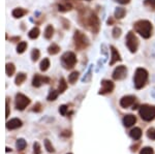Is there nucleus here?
I'll return each mask as SVG.
<instances>
[{"instance_id":"1","label":"nucleus","mask_w":155,"mask_h":154,"mask_svg":"<svg viewBox=\"0 0 155 154\" xmlns=\"http://www.w3.org/2000/svg\"><path fill=\"white\" fill-rule=\"evenodd\" d=\"M80 22L84 27H86L87 29H89L93 33H98L99 32L101 20L94 11L84 8L82 11H80Z\"/></svg>"},{"instance_id":"2","label":"nucleus","mask_w":155,"mask_h":154,"mask_svg":"<svg viewBox=\"0 0 155 154\" xmlns=\"http://www.w3.org/2000/svg\"><path fill=\"white\" fill-rule=\"evenodd\" d=\"M134 28L137 33H139L143 38L148 39L152 36L153 25L148 20H139L134 24Z\"/></svg>"},{"instance_id":"3","label":"nucleus","mask_w":155,"mask_h":154,"mask_svg":"<svg viewBox=\"0 0 155 154\" xmlns=\"http://www.w3.org/2000/svg\"><path fill=\"white\" fill-rule=\"evenodd\" d=\"M148 77H149V74H148V71H147V69H145L143 67L137 68L136 73H134V88L140 90V89L145 87L147 81H148Z\"/></svg>"},{"instance_id":"4","label":"nucleus","mask_w":155,"mask_h":154,"mask_svg":"<svg viewBox=\"0 0 155 154\" xmlns=\"http://www.w3.org/2000/svg\"><path fill=\"white\" fill-rule=\"evenodd\" d=\"M74 48L77 50H79V51H82V50L88 48V46L90 44V41L84 32H82L80 30H74Z\"/></svg>"},{"instance_id":"5","label":"nucleus","mask_w":155,"mask_h":154,"mask_svg":"<svg viewBox=\"0 0 155 154\" xmlns=\"http://www.w3.org/2000/svg\"><path fill=\"white\" fill-rule=\"evenodd\" d=\"M139 114L144 121H152L155 119V106L143 105L140 106Z\"/></svg>"},{"instance_id":"6","label":"nucleus","mask_w":155,"mask_h":154,"mask_svg":"<svg viewBox=\"0 0 155 154\" xmlns=\"http://www.w3.org/2000/svg\"><path fill=\"white\" fill-rule=\"evenodd\" d=\"M61 64L65 69H71L77 64V56L74 52L68 51L61 56Z\"/></svg>"},{"instance_id":"7","label":"nucleus","mask_w":155,"mask_h":154,"mask_svg":"<svg viewBox=\"0 0 155 154\" xmlns=\"http://www.w3.org/2000/svg\"><path fill=\"white\" fill-rule=\"evenodd\" d=\"M125 44L127 49L129 50V52L132 54L137 53V49H139V38L137 37L136 34L132 31H129L126 34L125 37Z\"/></svg>"},{"instance_id":"8","label":"nucleus","mask_w":155,"mask_h":154,"mask_svg":"<svg viewBox=\"0 0 155 154\" xmlns=\"http://www.w3.org/2000/svg\"><path fill=\"white\" fill-rule=\"evenodd\" d=\"M31 100L29 97H27L23 93H17L16 94V99H15V105H16V109L19 111H24L27 108Z\"/></svg>"},{"instance_id":"9","label":"nucleus","mask_w":155,"mask_h":154,"mask_svg":"<svg viewBox=\"0 0 155 154\" xmlns=\"http://www.w3.org/2000/svg\"><path fill=\"white\" fill-rule=\"evenodd\" d=\"M101 87L98 91L99 95H106V94L112 93L115 88L114 83L111 80H102L101 82Z\"/></svg>"},{"instance_id":"10","label":"nucleus","mask_w":155,"mask_h":154,"mask_svg":"<svg viewBox=\"0 0 155 154\" xmlns=\"http://www.w3.org/2000/svg\"><path fill=\"white\" fill-rule=\"evenodd\" d=\"M114 80L116 81H121L127 77V67L125 65H119L114 69L113 74H112Z\"/></svg>"},{"instance_id":"11","label":"nucleus","mask_w":155,"mask_h":154,"mask_svg":"<svg viewBox=\"0 0 155 154\" xmlns=\"http://www.w3.org/2000/svg\"><path fill=\"white\" fill-rule=\"evenodd\" d=\"M50 82H51V79H50L49 77H42L41 74H35L33 79H32V86L38 88L42 84H49Z\"/></svg>"},{"instance_id":"12","label":"nucleus","mask_w":155,"mask_h":154,"mask_svg":"<svg viewBox=\"0 0 155 154\" xmlns=\"http://www.w3.org/2000/svg\"><path fill=\"white\" fill-rule=\"evenodd\" d=\"M137 97L134 95H125L120 99V106L123 109H127L129 106H134V103H136Z\"/></svg>"},{"instance_id":"13","label":"nucleus","mask_w":155,"mask_h":154,"mask_svg":"<svg viewBox=\"0 0 155 154\" xmlns=\"http://www.w3.org/2000/svg\"><path fill=\"white\" fill-rule=\"evenodd\" d=\"M110 50H111V60H110V65H114L116 62H120L122 61V58H121V55L118 52V50L115 48L114 46H110Z\"/></svg>"},{"instance_id":"14","label":"nucleus","mask_w":155,"mask_h":154,"mask_svg":"<svg viewBox=\"0 0 155 154\" xmlns=\"http://www.w3.org/2000/svg\"><path fill=\"white\" fill-rule=\"evenodd\" d=\"M22 125H23V122H22L20 119L14 118V119H11L9 121H7L5 126H6V129L12 130V129H17V128H20Z\"/></svg>"},{"instance_id":"15","label":"nucleus","mask_w":155,"mask_h":154,"mask_svg":"<svg viewBox=\"0 0 155 154\" xmlns=\"http://www.w3.org/2000/svg\"><path fill=\"white\" fill-rule=\"evenodd\" d=\"M123 124L124 126H126V127H130V126L134 125V123L137 122V118L136 116L131 115V114H128V115H125L123 117Z\"/></svg>"},{"instance_id":"16","label":"nucleus","mask_w":155,"mask_h":154,"mask_svg":"<svg viewBox=\"0 0 155 154\" xmlns=\"http://www.w3.org/2000/svg\"><path fill=\"white\" fill-rule=\"evenodd\" d=\"M27 14H28V11L22 8V7H17V8L12 9V15L15 19H21L22 17H24L25 15H27Z\"/></svg>"},{"instance_id":"17","label":"nucleus","mask_w":155,"mask_h":154,"mask_svg":"<svg viewBox=\"0 0 155 154\" xmlns=\"http://www.w3.org/2000/svg\"><path fill=\"white\" fill-rule=\"evenodd\" d=\"M114 16L116 19L118 20H122L124 17L126 16V9L122 6H117L115 8V11H114Z\"/></svg>"},{"instance_id":"18","label":"nucleus","mask_w":155,"mask_h":154,"mask_svg":"<svg viewBox=\"0 0 155 154\" xmlns=\"http://www.w3.org/2000/svg\"><path fill=\"white\" fill-rule=\"evenodd\" d=\"M142 129L140 127H134L132 128V129L130 130V133H129V136H130V138L132 139V140L134 141H137L141 139L142 136Z\"/></svg>"},{"instance_id":"19","label":"nucleus","mask_w":155,"mask_h":154,"mask_svg":"<svg viewBox=\"0 0 155 154\" xmlns=\"http://www.w3.org/2000/svg\"><path fill=\"white\" fill-rule=\"evenodd\" d=\"M54 35V27L52 25H48L45 29L44 32V36L46 39H51Z\"/></svg>"},{"instance_id":"20","label":"nucleus","mask_w":155,"mask_h":154,"mask_svg":"<svg viewBox=\"0 0 155 154\" xmlns=\"http://www.w3.org/2000/svg\"><path fill=\"white\" fill-rule=\"evenodd\" d=\"M92 69H93V65H90L87 73L85 74V76L82 78V83H89L92 80Z\"/></svg>"},{"instance_id":"21","label":"nucleus","mask_w":155,"mask_h":154,"mask_svg":"<svg viewBox=\"0 0 155 154\" xmlns=\"http://www.w3.org/2000/svg\"><path fill=\"white\" fill-rule=\"evenodd\" d=\"M16 73V66L14 63H6L5 64V74L7 77H12Z\"/></svg>"},{"instance_id":"22","label":"nucleus","mask_w":155,"mask_h":154,"mask_svg":"<svg viewBox=\"0 0 155 154\" xmlns=\"http://www.w3.org/2000/svg\"><path fill=\"white\" fill-rule=\"evenodd\" d=\"M51 66V62H50L49 58H44L39 64V68H41V71H47L49 69V67Z\"/></svg>"},{"instance_id":"23","label":"nucleus","mask_w":155,"mask_h":154,"mask_svg":"<svg viewBox=\"0 0 155 154\" xmlns=\"http://www.w3.org/2000/svg\"><path fill=\"white\" fill-rule=\"evenodd\" d=\"M72 9V5L68 2L66 3H59L58 4V11L60 12H66V11H69Z\"/></svg>"},{"instance_id":"24","label":"nucleus","mask_w":155,"mask_h":154,"mask_svg":"<svg viewBox=\"0 0 155 154\" xmlns=\"http://www.w3.org/2000/svg\"><path fill=\"white\" fill-rule=\"evenodd\" d=\"M60 52V47L57 44H52L48 48V53L50 55H56Z\"/></svg>"},{"instance_id":"25","label":"nucleus","mask_w":155,"mask_h":154,"mask_svg":"<svg viewBox=\"0 0 155 154\" xmlns=\"http://www.w3.org/2000/svg\"><path fill=\"white\" fill-rule=\"evenodd\" d=\"M27 79V76L26 74L24 73H19L18 74H17L16 77V80H15V83H16V85H22V84L24 83L25 81H26Z\"/></svg>"},{"instance_id":"26","label":"nucleus","mask_w":155,"mask_h":154,"mask_svg":"<svg viewBox=\"0 0 155 154\" xmlns=\"http://www.w3.org/2000/svg\"><path fill=\"white\" fill-rule=\"evenodd\" d=\"M67 87H68V85H67L65 79H64V78H61V79H60V81H59V86H58V92H59V94L63 93L64 91H65L66 89H67Z\"/></svg>"},{"instance_id":"27","label":"nucleus","mask_w":155,"mask_h":154,"mask_svg":"<svg viewBox=\"0 0 155 154\" xmlns=\"http://www.w3.org/2000/svg\"><path fill=\"white\" fill-rule=\"evenodd\" d=\"M39 33H41V31H39L38 27H33V28L28 32V36H29V38H31V39H35L39 36Z\"/></svg>"},{"instance_id":"28","label":"nucleus","mask_w":155,"mask_h":154,"mask_svg":"<svg viewBox=\"0 0 155 154\" xmlns=\"http://www.w3.org/2000/svg\"><path fill=\"white\" fill-rule=\"evenodd\" d=\"M58 95H59L58 90L51 89V90H50V92H49V94H48V96H47V99H48L49 101H54V100H56V99H57Z\"/></svg>"},{"instance_id":"29","label":"nucleus","mask_w":155,"mask_h":154,"mask_svg":"<svg viewBox=\"0 0 155 154\" xmlns=\"http://www.w3.org/2000/svg\"><path fill=\"white\" fill-rule=\"evenodd\" d=\"M26 146H27V143H26V141H25L24 139H18V140H17L16 147H17L18 150H20V151L24 150V149L26 148Z\"/></svg>"},{"instance_id":"30","label":"nucleus","mask_w":155,"mask_h":154,"mask_svg":"<svg viewBox=\"0 0 155 154\" xmlns=\"http://www.w3.org/2000/svg\"><path fill=\"white\" fill-rule=\"evenodd\" d=\"M27 46H28V44H27L26 41H21V43H19V44L17 46V53L23 54L27 50Z\"/></svg>"},{"instance_id":"31","label":"nucleus","mask_w":155,"mask_h":154,"mask_svg":"<svg viewBox=\"0 0 155 154\" xmlns=\"http://www.w3.org/2000/svg\"><path fill=\"white\" fill-rule=\"evenodd\" d=\"M79 76H80L79 71H77V70L72 71V73L68 76V82L71 84H74L78 81V79H79Z\"/></svg>"},{"instance_id":"32","label":"nucleus","mask_w":155,"mask_h":154,"mask_svg":"<svg viewBox=\"0 0 155 154\" xmlns=\"http://www.w3.org/2000/svg\"><path fill=\"white\" fill-rule=\"evenodd\" d=\"M41 57V52L38 49H33L31 52V60L33 62H35L38 60V58Z\"/></svg>"},{"instance_id":"33","label":"nucleus","mask_w":155,"mask_h":154,"mask_svg":"<svg viewBox=\"0 0 155 154\" xmlns=\"http://www.w3.org/2000/svg\"><path fill=\"white\" fill-rule=\"evenodd\" d=\"M122 34V29L120 27H114L113 31H112V36L114 37L115 39H118Z\"/></svg>"},{"instance_id":"34","label":"nucleus","mask_w":155,"mask_h":154,"mask_svg":"<svg viewBox=\"0 0 155 154\" xmlns=\"http://www.w3.org/2000/svg\"><path fill=\"white\" fill-rule=\"evenodd\" d=\"M144 5L150 7L152 11H155V0H144Z\"/></svg>"},{"instance_id":"35","label":"nucleus","mask_w":155,"mask_h":154,"mask_svg":"<svg viewBox=\"0 0 155 154\" xmlns=\"http://www.w3.org/2000/svg\"><path fill=\"white\" fill-rule=\"evenodd\" d=\"M45 147H46L48 152H54V151H55L53 145H52V143L50 142L48 139H47V140H45Z\"/></svg>"},{"instance_id":"36","label":"nucleus","mask_w":155,"mask_h":154,"mask_svg":"<svg viewBox=\"0 0 155 154\" xmlns=\"http://www.w3.org/2000/svg\"><path fill=\"white\" fill-rule=\"evenodd\" d=\"M101 53L106 56V58H109V50H107V46L106 44H101Z\"/></svg>"},{"instance_id":"37","label":"nucleus","mask_w":155,"mask_h":154,"mask_svg":"<svg viewBox=\"0 0 155 154\" xmlns=\"http://www.w3.org/2000/svg\"><path fill=\"white\" fill-rule=\"evenodd\" d=\"M147 136H148L150 140L155 141V128L154 127H151L147 130Z\"/></svg>"},{"instance_id":"38","label":"nucleus","mask_w":155,"mask_h":154,"mask_svg":"<svg viewBox=\"0 0 155 154\" xmlns=\"http://www.w3.org/2000/svg\"><path fill=\"white\" fill-rule=\"evenodd\" d=\"M67 112H68V106L66 105H62L59 106V113L61 114L62 116H65L67 114Z\"/></svg>"},{"instance_id":"39","label":"nucleus","mask_w":155,"mask_h":154,"mask_svg":"<svg viewBox=\"0 0 155 154\" xmlns=\"http://www.w3.org/2000/svg\"><path fill=\"white\" fill-rule=\"evenodd\" d=\"M140 154H154V150L151 147H144Z\"/></svg>"},{"instance_id":"40","label":"nucleus","mask_w":155,"mask_h":154,"mask_svg":"<svg viewBox=\"0 0 155 154\" xmlns=\"http://www.w3.org/2000/svg\"><path fill=\"white\" fill-rule=\"evenodd\" d=\"M60 21H61L62 26H63L64 29H66V30H67V29H69V27H71V23H69L68 20H66L64 18H61V19H60Z\"/></svg>"},{"instance_id":"41","label":"nucleus","mask_w":155,"mask_h":154,"mask_svg":"<svg viewBox=\"0 0 155 154\" xmlns=\"http://www.w3.org/2000/svg\"><path fill=\"white\" fill-rule=\"evenodd\" d=\"M33 152H34V154H41V145H39L37 142H35L33 144Z\"/></svg>"},{"instance_id":"42","label":"nucleus","mask_w":155,"mask_h":154,"mask_svg":"<svg viewBox=\"0 0 155 154\" xmlns=\"http://www.w3.org/2000/svg\"><path fill=\"white\" fill-rule=\"evenodd\" d=\"M9 116V98L6 97L5 101V117L7 118Z\"/></svg>"},{"instance_id":"43","label":"nucleus","mask_w":155,"mask_h":154,"mask_svg":"<svg viewBox=\"0 0 155 154\" xmlns=\"http://www.w3.org/2000/svg\"><path fill=\"white\" fill-rule=\"evenodd\" d=\"M32 111L33 112H41V105L39 103H37L35 106H34V108L32 109Z\"/></svg>"},{"instance_id":"44","label":"nucleus","mask_w":155,"mask_h":154,"mask_svg":"<svg viewBox=\"0 0 155 154\" xmlns=\"http://www.w3.org/2000/svg\"><path fill=\"white\" fill-rule=\"evenodd\" d=\"M116 1L120 4H128L130 2V0H116Z\"/></svg>"},{"instance_id":"45","label":"nucleus","mask_w":155,"mask_h":154,"mask_svg":"<svg viewBox=\"0 0 155 154\" xmlns=\"http://www.w3.org/2000/svg\"><path fill=\"white\" fill-rule=\"evenodd\" d=\"M114 23H115L114 19L112 18V17H110V18L107 19V25H114Z\"/></svg>"},{"instance_id":"46","label":"nucleus","mask_w":155,"mask_h":154,"mask_svg":"<svg viewBox=\"0 0 155 154\" xmlns=\"http://www.w3.org/2000/svg\"><path fill=\"white\" fill-rule=\"evenodd\" d=\"M20 39H21V37H20V36H14V37H11V41H14V43H16V41H19Z\"/></svg>"},{"instance_id":"47","label":"nucleus","mask_w":155,"mask_h":154,"mask_svg":"<svg viewBox=\"0 0 155 154\" xmlns=\"http://www.w3.org/2000/svg\"><path fill=\"white\" fill-rule=\"evenodd\" d=\"M151 96L155 99V87H153V88L151 89Z\"/></svg>"},{"instance_id":"48","label":"nucleus","mask_w":155,"mask_h":154,"mask_svg":"<svg viewBox=\"0 0 155 154\" xmlns=\"http://www.w3.org/2000/svg\"><path fill=\"white\" fill-rule=\"evenodd\" d=\"M9 151H12V149H9L8 147H6V152H9Z\"/></svg>"},{"instance_id":"49","label":"nucleus","mask_w":155,"mask_h":154,"mask_svg":"<svg viewBox=\"0 0 155 154\" xmlns=\"http://www.w3.org/2000/svg\"><path fill=\"white\" fill-rule=\"evenodd\" d=\"M86 1H91V0H86Z\"/></svg>"},{"instance_id":"50","label":"nucleus","mask_w":155,"mask_h":154,"mask_svg":"<svg viewBox=\"0 0 155 154\" xmlns=\"http://www.w3.org/2000/svg\"><path fill=\"white\" fill-rule=\"evenodd\" d=\"M67 154H71V153H67Z\"/></svg>"}]
</instances>
